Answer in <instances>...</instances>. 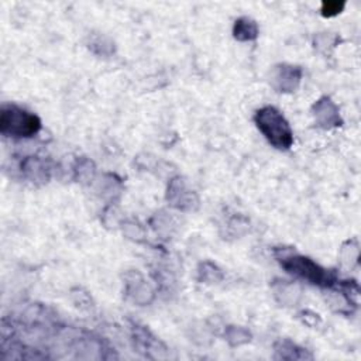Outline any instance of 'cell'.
<instances>
[{
  "label": "cell",
  "mask_w": 361,
  "mask_h": 361,
  "mask_svg": "<svg viewBox=\"0 0 361 361\" xmlns=\"http://www.w3.org/2000/svg\"><path fill=\"white\" fill-rule=\"evenodd\" d=\"M345 3L344 1H323L322 3V16L324 17H333V16H337L338 13H341V10L344 8Z\"/></svg>",
  "instance_id": "9"
},
{
  "label": "cell",
  "mask_w": 361,
  "mask_h": 361,
  "mask_svg": "<svg viewBox=\"0 0 361 361\" xmlns=\"http://www.w3.org/2000/svg\"><path fill=\"white\" fill-rule=\"evenodd\" d=\"M302 79V69L295 65L281 63L274 68L271 83L278 92H293Z\"/></svg>",
  "instance_id": "4"
},
{
  "label": "cell",
  "mask_w": 361,
  "mask_h": 361,
  "mask_svg": "<svg viewBox=\"0 0 361 361\" xmlns=\"http://www.w3.org/2000/svg\"><path fill=\"white\" fill-rule=\"evenodd\" d=\"M276 351L281 353L282 358L288 360H298V358H312V355H306V351L303 348H298L290 341H281L276 344Z\"/></svg>",
  "instance_id": "7"
},
{
  "label": "cell",
  "mask_w": 361,
  "mask_h": 361,
  "mask_svg": "<svg viewBox=\"0 0 361 361\" xmlns=\"http://www.w3.org/2000/svg\"><path fill=\"white\" fill-rule=\"evenodd\" d=\"M254 121L262 135L278 149H288L293 144V133L283 114L274 106L255 111Z\"/></svg>",
  "instance_id": "1"
},
{
  "label": "cell",
  "mask_w": 361,
  "mask_h": 361,
  "mask_svg": "<svg viewBox=\"0 0 361 361\" xmlns=\"http://www.w3.org/2000/svg\"><path fill=\"white\" fill-rule=\"evenodd\" d=\"M202 268L203 269L199 271L200 275H202V279L213 282V281H219L221 278V272H220V269L216 265H213L210 262H204L202 265Z\"/></svg>",
  "instance_id": "8"
},
{
  "label": "cell",
  "mask_w": 361,
  "mask_h": 361,
  "mask_svg": "<svg viewBox=\"0 0 361 361\" xmlns=\"http://www.w3.org/2000/svg\"><path fill=\"white\" fill-rule=\"evenodd\" d=\"M313 116L317 126L323 128H331L341 126V118L337 106L329 99L322 97L313 104Z\"/></svg>",
  "instance_id": "5"
},
{
  "label": "cell",
  "mask_w": 361,
  "mask_h": 361,
  "mask_svg": "<svg viewBox=\"0 0 361 361\" xmlns=\"http://www.w3.org/2000/svg\"><path fill=\"white\" fill-rule=\"evenodd\" d=\"M233 35L238 41H251L258 37V25L250 17H240L233 25Z\"/></svg>",
  "instance_id": "6"
},
{
  "label": "cell",
  "mask_w": 361,
  "mask_h": 361,
  "mask_svg": "<svg viewBox=\"0 0 361 361\" xmlns=\"http://www.w3.org/2000/svg\"><path fill=\"white\" fill-rule=\"evenodd\" d=\"M41 128V120L34 113L16 104H7L0 111V131L3 135L27 138L37 134Z\"/></svg>",
  "instance_id": "2"
},
{
  "label": "cell",
  "mask_w": 361,
  "mask_h": 361,
  "mask_svg": "<svg viewBox=\"0 0 361 361\" xmlns=\"http://www.w3.org/2000/svg\"><path fill=\"white\" fill-rule=\"evenodd\" d=\"M278 261L286 269V272L313 285L329 286L334 282V275L330 271L322 268L307 257L299 254H283L278 258Z\"/></svg>",
  "instance_id": "3"
}]
</instances>
